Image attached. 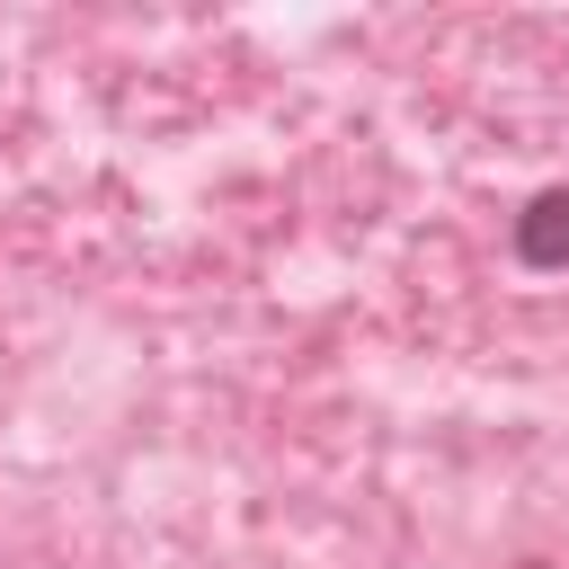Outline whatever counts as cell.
<instances>
[{
	"mask_svg": "<svg viewBox=\"0 0 569 569\" xmlns=\"http://www.w3.org/2000/svg\"><path fill=\"white\" fill-rule=\"evenodd\" d=\"M516 258L525 267H569V187H551L516 213Z\"/></svg>",
	"mask_w": 569,
	"mask_h": 569,
	"instance_id": "cell-1",
	"label": "cell"
}]
</instances>
